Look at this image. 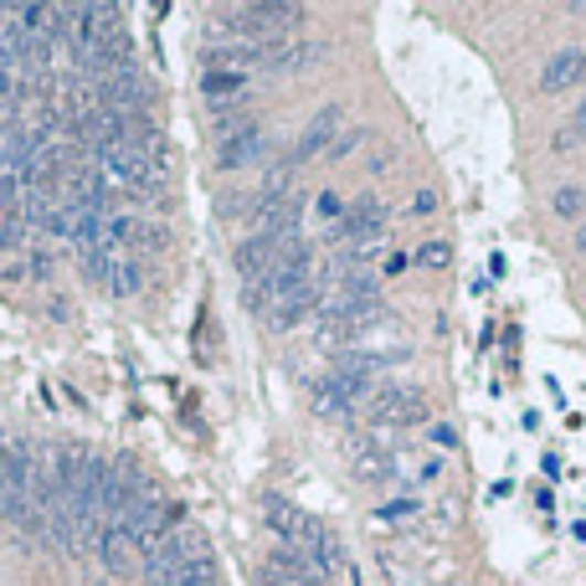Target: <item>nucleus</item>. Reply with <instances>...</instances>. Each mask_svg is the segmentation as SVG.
Returning <instances> with one entry per match:
<instances>
[{
  "label": "nucleus",
  "instance_id": "f03ea898",
  "mask_svg": "<svg viewBox=\"0 0 586 586\" xmlns=\"http://www.w3.org/2000/svg\"><path fill=\"white\" fill-rule=\"evenodd\" d=\"M376 396V376H361V371H330V376L315 386V412L319 417H345L355 402Z\"/></svg>",
  "mask_w": 586,
  "mask_h": 586
},
{
  "label": "nucleus",
  "instance_id": "39448f33",
  "mask_svg": "<svg viewBox=\"0 0 586 586\" xmlns=\"http://www.w3.org/2000/svg\"><path fill=\"white\" fill-rule=\"evenodd\" d=\"M376 232H386V201H381V195H361V201L334 222L330 242L334 247H350V242H365V237H376Z\"/></svg>",
  "mask_w": 586,
  "mask_h": 586
},
{
  "label": "nucleus",
  "instance_id": "bb28decb",
  "mask_svg": "<svg viewBox=\"0 0 586 586\" xmlns=\"http://www.w3.org/2000/svg\"><path fill=\"white\" fill-rule=\"evenodd\" d=\"M576 253L586 257V226H582V232H576Z\"/></svg>",
  "mask_w": 586,
  "mask_h": 586
},
{
  "label": "nucleus",
  "instance_id": "ddd939ff",
  "mask_svg": "<svg viewBox=\"0 0 586 586\" xmlns=\"http://www.w3.org/2000/svg\"><path fill=\"white\" fill-rule=\"evenodd\" d=\"M386 242H391V232H376V237H365V242H350V247H340V257L361 268V263H376V257L386 253Z\"/></svg>",
  "mask_w": 586,
  "mask_h": 586
},
{
  "label": "nucleus",
  "instance_id": "a211bd4d",
  "mask_svg": "<svg viewBox=\"0 0 586 586\" xmlns=\"http://www.w3.org/2000/svg\"><path fill=\"white\" fill-rule=\"evenodd\" d=\"M551 206H556V216H572V222H576V216H582V206H586V191H582V185H561Z\"/></svg>",
  "mask_w": 586,
  "mask_h": 586
},
{
  "label": "nucleus",
  "instance_id": "4be33fe9",
  "mask_svg": "<svg viewBox=\"0 0 586 586\" xmlns=\"http://www.w3.org/2000/svg\"><path fill=\"white\" fill-rule=\"evenodd\" d=\"M433 206H437V195H433V191H417V195H412V216H427Z\"/></svg>",
  "mask_w": 586,
  "mask_h": 586
},
{
  "label": "nucleus",
  "instance_id": "4468645a",
  "mask_svg": "<svg viewBox=\"0 0 586 586\" xmlns=\"http://www.w3.org/2000/svg\"><path fill=\"white\" fill-rule=\"evenodd\" d=\"M242 88H247V77H237V73H206L201 77V93H206V98H242Z\"/></svg>",
  "mask_w": 586,
  "mask_h": 586
},
{
  "label": "nucleus",
  "instance_id": "0eeeda50",
  "mask_svg": "<svg viewBox=\"0 0 586 586\" xmlns=\"http://www.w3.org/2000/svg\"><path fill=\"white\" fill-rule=\"evenodd\" d=\"M98 556H104V566H108L114 576L145 572V556H139L135 535H129L124 525H108V530H104V541H98Z\"/></svg>",
  "mask_w": 586,
  "mask_h": 586
},
{
  "label": "nucleus",
  "instance_id": "f257e3e1",
  "mask_svg": "<svg viewBox=\"0 0 586 586\" xmlns=\"http://www.w3.org/2000/svg\"><path fill=\"white\" fill-rule=\"evenodd\" d=\"M263 514H268V525L278 530L294 551H303V556H315L319 545H324V525H319V520H309L303 510H294L284 494H263Z\"/></svg>",
  "mask_w": 586,
  "mask_h": 586
},
{
  "label": "nucleus",
  "instance_id": "6e6552de",
  "mask_svg": "<svg viewBox=\"0 0 586 586\" xmlns=\"http://www.w3.org/2000/svg\"><path fill=\"white\" fill-rule=\"evenodd\" d=\"M586 83V46H566L541 67V93H566Z\"/></svg>",
  "mask_w": 586,
  "mask_h": 586
},
{
  "label": "nucleus",
  "instance_id": "2eb2a0df",
  "mask_svg": "<svg viewBox=\"0 0 586 586\" xmlns=\"http://www.w3.org/2000/svg\"><path fill=\"white\" fill-rule=\"evenodd\" d=\"M145 288V263L139 257H129L119 273H114V284H108V294H119V299H129V294H139Z\"/></svg>",
  "mask_w": 586,
  "mask_h": 586
},
{
  "label": "nucleus",
  "instance_id": "b1692460",
  "mask_svg": "<svg viewBox=\"0 0 586 586\" xmlns=\"http://www.w3.org/2000/svg\"><path fill=\"white\" fill-rule=\"evenodd\" d=\"M319 211H324V216H345V206H340V195H324V201H319Z\"/></svg>",
  "mask_w": 586,
  "mask_h": 586
},
{
  "label": "nucleus",
  "instance_id": "f3484780",
  "mask_svg": "<svg viewBox=\"0 0 586 586\" xmlns=\"http://www.w3.org/2000/svg\"><path fill=\"white\" fill-rule=\"evenodd\" d=\"M417 268H433V273L452 268V247H448V242H422V247H417Z\"/></svg>",
  "mask_w": 586,
  "mask_h": 586
},
{
  "label": "nucleus",
  "instance_id": "1a4fd4ad",
  "mask_svg": "<svg viewBox=\"0 0 586 586\" xmlns=\"http://www.w3.org/2000/svg\"><path fill=\"white\" fill-rule=\"evenodd\" d=\"M253 160H263V129H257V124L237 129V135H226L222 150H216V166L222 170H242V166H253Z\"/></svg>",
  "mask_w": 586,
  "mask_h": 586
},
{
  "label": "nucleus",
  "instance_id": "6ab92c4d",
  "mask_svg": "<svg viewBox=\"0 0 586 586\" xmlns=\"http://www.w3.org/2000/svg\"><path fill=\"white\" fill-rule=\"evenodd\" d=\"M412 514H417V504H412V499H396V504L376 510V520H371V525H406Z\"/></svg>",
  "mask_w": 586,
  "mask_h": 586
},
{
  "label": "nucleus",
  "instance_id": "9d476101",
  "mask_svg": "<svg viewBox=\"0 0 586 586\" xmlns=\"http://www.w3.org/2000/svg\"><path fill=\"white\" fill-rule=\"evenodd\" d=\"M273 257H278V237H242L237 242V273L247 284L273 268Z\"/></svg>",
  "mask_w": 586,
  "mask_h": 586
},
{
  "label": "nucleus",
  "instance_id": "f8f14e48",
  "mask_svg": "<svg viewBox=\"0 0 586 586\" xmlns=\"http://www.w3.org/2000/svg\"><path fill=\"white\" fill-rule=\"evenodd\" d=\"M391 452H376V448H361V458H355V479L361 483H386L391 479Z\"/></svg>",
  "mask_w": 586,
  "mask_h": 586
},
{
  "label": "nucleus",
  "instance_id": "dca6fc26",
  "mask_svg": "<svg viewBox=\"0 0 586 586\" xmlns=\"http://www.w3.org/2000/svg\"><path fill=\"white\" fill-rule=\"evenodd\" d=\"M26 237H31L26 216H0V253H21Z\"/></svg>",
  "mask_w": 586,
  "mask_h": 586
},
{
  "label": "nucleus",
  "instance_id": "20e7f679",
  "mask_svg": "<svg viewBox=\"0 0 586 586\" xmlns=\"http://www.w3.org/2000/svg\"><path fill=\"white\" fill-rule=\"evenodd\" d=\"M340 135H345V108H340V104H324L315 119L303 124V135L294 139V155H288V166L299 170L303 160H315V155H330V145Z\"/></svg>",
  "mask_w": 586,
  "mask_h": 586
},
{
  "label": "nucleus",
  "instance_id": "7ed1b4c3",
  "mask_svg": "<svg viewBox=\"0 0 586 586\" xmlns=\"http://www.w3.org/2000/svg\"><path fill=\"white\" fill-rule=\"evenodd\" d=\"M371 422L376 427H417V422H427V396L417 386H376Z\"/></svg>",
  "mask_w": 586,
  "mask_h": 586
},
{
  "label": "nucleus",
  "instance_id": "423d86ee",
  "mask_svg": "<svg viewBox=\"0 0 586 586\" xmlns=\"http://www.w3.org/2000/svg\"><path fill=\"white\" fill-rule=\"evenodd\" d=\"M268 576H278V582L288 586H324V566H319L315 556H303V551H294V545H278L268 556V566H263Z\"/></svg>",
  "mask_w": 586,
  "mask_h": 586
},
{
  "label": "nucleus",
  "instance_id": "aec40b11",
  "mask_svg": "<svg viewBox=\"0 0 586 586\" xmlns=\"http://www.w3.org/2000/svg\"><path fill=\"white\" fill-rule=\"evenodd\" d=\"M361 145H365V129H345V135L330 145V160H350V155L361 150Z\"/></svg>",
  "mask_w": 586,
  "mask_h": 586
},
{
  "label": "nucleus",
  "instance_id": "5701e85b",
  "mask_svg": "<svg viewBox=\"0 0 586 586\" xmlns=\"http://www.w3.org/2000/svg\"><path fill=\"white\" fill-rule=\"evenodd\" d=\"M433 443L437 448H458V433L452 427H433Z\"/></svg>",
  "mask_w": 586,
  "mask_h": 586
},
{
  "label": "nucleus",
  "instance_id": "9b49d317",
  "mask_svg": "<svg viewBox=\"0 0 586 586\" xmlns=\"http://www.w3.org/2000/svg\"><path fill=\"white\" fill-rule=\"evenodd\" d=\"M145 582L150 586H185V561L170 551V545H160L150 561H145Z\"/></svg>",
  "mask_w": 586,
  "mask_h": 586
},
{
  "label": "nucleus",
  "instance_id": "412c9836",
  "mask_svg": "<svg viewBox=\"0 0 586 586\" xmlns=\"http://www.w3.org/2000/svg\"><path fill=\"white\" fill-rule=\"evenodd\" d=\"M576 145H582V129H576V124H561L556 139H551V150H556V155H572Z\"/></svg>",
  "mask_w": 586,
  "mask_h": 586
},
{
  "label": "nucleus",
  "instance_id": "393cba45",
  "mask_svg": "<svg viewBox=\"0 0 586 586\" xmlns=\"http://www.w3.org/2000/svg\"><path fill=\"white\" fill-rule=\"evenodd\" d=\"M46 309H52V319H73V303H67V299H52Z\"/></svg>",
  "mask_w": 586,
  "mask_h": 586
},
{
  "label": "nucleus",
  "instance_id": "a878e982",
  "mask_svg": "<svg viewBox=\"0 0 586 586\" xmlns=\"http://www.w3.org/2000/svg\"><path fill=\"white\" fill-rule=\"evenodd\" d=\"M572 124H576V129H582V135H586V98H582V108H576V119H572Z\"/></svg>",
  "mask_w": 586,
  "mask_h": 586
}]
</instances>
